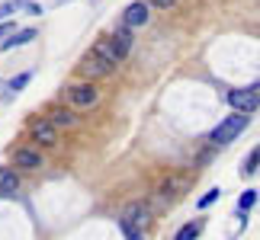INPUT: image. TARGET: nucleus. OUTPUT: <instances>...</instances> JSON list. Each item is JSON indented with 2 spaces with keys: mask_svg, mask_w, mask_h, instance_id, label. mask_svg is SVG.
Instances as JSON below:
<instances>
[{
  "mask_svg": "<svg viewBox=\"0 0 260 240\" xmlns=\"http://www.w3.org/2000/svg\"><path fill=\"white\" fill-rule=\"evenodd\" d=\"M247 122H251V118H247V112H235L228 115V118H222V122H218L215 128H212V135H209V141H212V147H225V144H232L238 135L244 132L247 128Z\"/></svg>",
  "mask_w": 260,
  "mask_h": 240,
  "instance_id": "1",
  "label": "nucleus"
},
{
  "mask_svg": "<svg viewBox=\"0 0 260 240\" xmlns=\"http://www.w3.org/2000/svg\"><path fill=\"white\" fill-rule=\"evenodd\" d=\"M68 103H71L74 109H93L100 103V90L93 80H81V84H71L68 87Z\"/></svg>",
  "mask_w": 260,
  "mask_h": 240,
  "instance_id": "2",
  "label": "nucleus"
},
{
  "mask_svg": "<svg viewBox=\"0 0 260 240\" xmlns=\"http://www.w3.org/2000/svg\"><path fill=\"white\" fill-rule=\"evenodd\" d=\"M77 71H81L87 80H100V77H109L116 71V64L109 61V58H103V55H96L93 48L81 58V64H77Z\"/></svg>",
  "mask_w": 260,
  "mask_h": 240,
  "instance_id": "3",
  "label": "nucleus"
},
{
  "mask_svg": "<svg viewBox=\"0 0 260 240\" xmlns=\"http://www.w3.org/2000/svg\"><path fill=\"white\" fill-rule=\"evenodd\" d=\"M29 135L36 138V144H42V147H55L58 144V128L48 122V118H32L29 122Z\"/></svg>",
  "mask_w": 260,
  "mask_h": 240,
  "instance_id": "4",
  "label": "nucleus"
},
{
  "mask_svg": "<svg viewBox=\"0 0 260 240\" xmlns=\"http://www.w3.org/2000/svg\"><path fill=\"white\" fill-rule=\"evenodd\" d=\"M228 103H232V109H238V112H257L260 109V93L257 90H232L228 93Z\"/></svg>",
  "mask_w": 260,
  "mask_h": 240,
  "instance_id": "5",
  "label": "nucleus"
},
{
  "mask_svg": "<svg viewBox=\"0 0 260 240\" xmlns=\"http://www.w3.org/2000/svg\"><path fill=\"white\" fill-rule=\"evenodd\" d=\"M148 19H151V7L145 0H135V4H128L122 10V26H128V29H142Z\"/></svg>",
  "mask_w": 260,
  "mask_h": 240,
  "instance_id": "6",
  "label": "nucleus"
},
{
  "mask_svg": "<svg viewBox=\"0 0 260 240\" xmlns=\"http://www.w3.org/2000/svg\"><path fill=\"white\" fill-rule=\"evenodd\" d=\"M122 221L135 224V227H145L148 221H151V208H148L145 202H132V205H125V212H122Z\"/></svg>",
  "mask_w": 260,
  "mask_h": 240,
  "instance_id": "7",
  "label": "nucleus"
},
{
  "mask_svg": "<svg viewBox=\"0 0 260 240\" xmlns=\"http://www.w3.org/2000/svg\"><path fill=\"white\" fill-rule=\"evenodd\" d=\"M113 42H116V52H119V61H125L128 55H132V45H135V35L128 26H119L113 29Z\"/></svg>",
  "mask_w": 260,
  "mask_h": 240,
  "instance_id": "8",
  "label": "nucleus"
},
{
  "mask_svg": "<svg viewBox=\"0 0 260 240\" xmlns=\"http://www.w3.org/2000/svg\"><path fill=\"white\" fill-rule=\"evenodd\" d=\"M13 167L16 170H39L42 167V154H39L36 147H19L13 154Z\"/></svg>",
  "mask_w": 260,
  "mask_h": 240,
  "instance_id": "9",
  "label": "nucleus"
},
{
  "mask_svg": "<svg viewBox=\"0 0 260 240\" xmlns=\"http://www.w3.org/2000/svg\"><path fill=\"white\" fill-rule=\"evenodd\" d=\"M16 192H19V173H16V170L0 167V198H10Z\"/></svg>",
  "mask_w": 260,
  "mask_h": 240,
  "instance_id": "10",
  "label": "nucleus"
},
{
  "mask_svg": "<svg viewBox=\"0 0 260 240\" xmlns=\"http://www.w3.org/2000/svg\"><path fill=\"white\" fill-rule=\"evenodd\" d=\"M45 118H48V122H52L55 128H74V125H77V115L71 112V109H58V106H55V109H48V115H45Z\"/></svg>",
  "mask_w": 260,
  "mask_h": 240,
  "instance_id": "11",
  "label": "nucleus"
},
{
  "mask_svg": "<svg viewBox=\"0 0 260 240\" xmlns=\"http://www.w3.org/2000/svg\"><path fill=\"white\" fill-rule=\"evenodd\" d=\"M183 189H186V179L183 176H167L164 183L157 186V195H161V198H177Z\"/></svg>",
  "mask_w": 260,
  "mask_h": 240,
  "instance_id": "12",
  "label": "nucleus"
},
{
  "mask_svg": "<svg viewBox=\"0 0 260 240\" xmlns=\"http://www.w3.org/2000/svg\"><path fill=\"white\" fill-rule=\"evenodd\" d=\"M93 52H96V55H103V58H109L113 64H119V52H116L113 35H100L96 42H93Z\"/></svg>",
  "mask_w": 260,
  "mask_h": 240,
  "instance_id": "13",
  "label": "nucleus"
},
{
  "mask_svg": "<svg viewBox=\"0 0 260 240\" xmlns=\"http://www.w3.org/2000/svg\"><path fill=\"white\" fill-rule=\"evenodd\" d=\"M32 38H36V29L29 26V29H19V32H13V35H7V42H0V48H4V52H10V48H19V45L32 42Z\"/></svg>",
  "mask_w": 260,
  "mask_h": 240,
  "instance_id": "14",
  "label": "nucleus"
},
{
  "mask_svg": "<svg viewBox=\"0 0 260 240\" xmlns=\"http://www.w3.org/2000/svg\"><path fill=\"white\" fill-rule=\"evenodd\" d=\"M199 231H203V224H199V221L183 224V227L177 231V237H174V240H196V237H199Z\"/></svg>",
  "mask_w": 260,
  "mask_h": 240,
  "instance_id": "15",
  "label": "nucleus"
},
{
  "mask_svg": "<svg viewBox=\"0 0 260 240\" xmlns=\"http://www.w3.org/2000/svg\"><path fill=\"white\" fill-rule=\"evenodd\" d=\"M29 77H32V74H29V71H26V74H16L13 80H10V93L4 96V99H7V103H10V99H13V96H16V90H23V87L29 84Z\"/></svg>",
  "mask_w": 260,
  "mask_h": 240,
  "instance_id": "16",
  "label": "nucleus"
},
{
  "mask_svg": "<svg viewBox=\"0 0 260 240\" xmlns=\"http://www.w3.org/2000/svg\"><path fill=\"white\" fill-rule=\"evenodd\" d=\"M23 4L26 0H4V4H0V19H13V13L23 10Z\"/></svg>",
  "mask_w": 260,
  "mask_h": 240,
  "instance_id": "17",
  "label": "nucleus"
},
{
  "mask_svg": "<svg viewBox=\"0 0 260 240\" xmlns=\"http://www.w3.org/2000/svg\"><path fill=\"white\" fill-rule=\"evenodd\" d=\"M257 164H260V147H254V151L247 154L244 167H241V173H244V176H254V173H257Z\"/></svg>",
  "mask_w": 260,
  "mask_h": 240,
  "instance_id": "18",
  "label": "nucleus"
},
{
  "mask_svg": "<svg viewBox=\"0 0 260 240\" xmlns=\"http://www.w3.org/2000/svg\"><path fill=\"white\" fill-rule=\"evenodd\" d=\"M254 202H257V192H254V189L241 192V198H238V212H247V208H251Z\"/></svg>",
  "mask_w": 260,
  "mask_h": 240,
  "instance_id": "19",
  "label": "nucleus"
},
{
  "mask_svg": "<svg viewBox=\"0 0 260 240\" xmlns=\"http://www.w3.org/2000/svg\"><path fill=\"white\" fill-rule=\"evenodd\" d=\"M119 227H122V234H125L128 240H145L142 234H138V231H135V224H128V221H119Z\"/></svg>",
  "mask_w": 260,
  "mask_h": 240,
  "instance_id": "20",
  "label": "nucleus"
},
{
  "mask_svg": "<svg viewBox=\"0 0 260 240\" xmlns=\"http://www.w3.org/2000/svg\"><path fill=\"white\" fill-rule=\"evenodd\" d=\"M218 195H222V192H218V189H209V192H206L203 198H199V208H209L212 202H218Z\"/></svg>",
  "mask_w": 260,
  "mask_h": 240,
  "instance_id": "21",
  "label": "nucleus"
},
{
  "mask_svg": "<svg viewBox=\"0 0 260 240\" xmlns=\"http://www.w3.org/2000/svg\"><path fill=\"white\" fill-rule=\"evenodd\" d=\"M145 4H148V7H157V10H171L177 0H145Z\"/></svg>",
  "mask_w": 260,
  "mask_h": 240,
  "instance_id": "22",
  "label": "nucleus"
},
{
  "mask_svg": "<svg viewBox=\"0 0 260 240\" xmlns=\"http://www.w3.org/2000/svg\"><path fill=\"white\" fill-rule=\"evenodd\" d=\"M23 10H26V13H32V16H39V13H42V7H39V4H32V0H26V4H23Z\"/></svg>",
  "mask_w": 260,
  "mask_h": 240,
  "instance_id": "23",
  "label": "nucleus"
},
{
  "mask_svg": "<svg viewBox=\"0 0 260 240\" xmlns=\"http://www.w3.org/2000/svg\"><path fill=\"white\" fill-rule=\"evenodd\" d=\"M10 29H13V19H10V23H4V19H0V35H10Z\"/></svg>",
  "mask_w": 260,
  "mask_h": 240,
  "instance_id": "24",
  "label": "nucleus"
}]
</instances>
